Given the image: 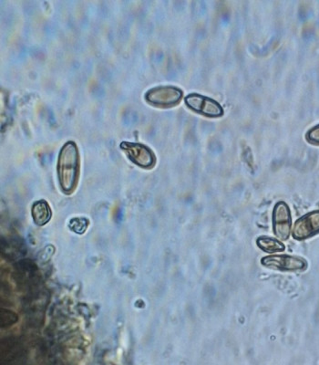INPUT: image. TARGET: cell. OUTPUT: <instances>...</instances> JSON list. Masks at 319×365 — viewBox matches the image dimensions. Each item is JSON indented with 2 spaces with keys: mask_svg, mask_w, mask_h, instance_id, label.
I'll return each instance as SVG.
<instances>
[{
  "mask_svg": "<svg viewBox=\"0 0 319 365\" xmlns=\"http://www.w3.org/2000/svg\"><path fill=\"white\" fill-rule=\"evenodd\" d=\"M120 148L125 152L129 159L140 168L150 169L155 165L156 156L154 151L147 145L140 143L122 142L120 143Z\"/></svg>",
  "mask_w": 319,
  "mask_h": 365,
  "instance_id": "277c9868",
  "label": "cell"
},
{
  "mask_svg": "<svg viewBox=\"0 0 319 365\" xmlns=\"http://www.w3.org/2000/svg\"><path fill=\"white\" fill-rule=\"evenodd\" d=\"M305 139L311 145H319V125L309 130L307 135H305Z\"/></svg>",
  "mask_w": 319,
  "mask_h": 365,
  "instance_id": "8fae6325",
  "label": "cell"
},
{
  "mask_svg": "<svg viewBox=\"0 0 319 365\" xmlns=\"http://www.w3.org/2000/svg\"><path fill=\"white\" fill-rule=\"evenodd\" d=\"M58 182L64 193L71 194L77 187L80 177V153L76 143L68 141L58 154Z\"/></svg>",
  "mask_w": 319,
  "mask_h": 365,
  "instance_id": "6da1fadb",
  "label": "cell"
},
{
  "mask_svg": "<svg viewBox=\"0 0 319 365\" xmlns=\"http://www.w3.org/2000/svg\"><path fill=\"white\" fill-rule=\"evenodd\" d=\"M273 232L279 240H286L291 236L292 217L291 208L285 202L276 203L273 210Z\"/></svg>",
  "mask_w": 319,
  "mask_h": 365,
  "instance_id": "5b68a950",
  "label": "cell"
},
{
  "mask_svg": "<svg viewBox=\"0 0 319 365\" xmlns=\"http://www.w3.org/2000/svg\"><path fill=\"white\" fill-rule=\"evenodd\" d=\"M319 233V210L310 212L296 220L293 227V237L304 240Z\"/></svg>",
  "mask_w": 319,
  "mask_h": 365,
  "instance_id": "52a82bcc",
  "label": "cell"
},
{
  "mask_svg": "<svg viewBox=\"0 0 319 365\" xmlns=\"http://www.w3.org/2000/svg\"><path fill=\"white\" fill-rule=\"evenodd\" d=\"M89 227V220L84 217H76L70 220V227L77 234H83Z\"/></svg>",
  "mask_w": 319,
  "mask_h": 365,
  "instance_id": "30bf717a",
  "label": "cell"
},
{
  "mask_svg": "<svg viewBox=\"0 0 319 365\" xmlns=\"http://www.w3.org/2000/svg\"><path fill=\"white\" fill-rule=\"evenodd\" d=\"M257 246L268 253L282 252L286 250L284 244L273 237H260L256 240Z\"/></svg>",
  "mask_w": 319,
  "mask_h": 365,
  "instance_id": "9c48e42d",
  "label": "cell"
},
{
  "mask_svg": "<svg viewBox=\"0 0 319 365\" xmlns=\"http://www.w3.org/2000/svg\"><path fill=\"white\" fill-rule=\"evenodd\" d=\"M32 217L38 226H44L51 218V210L48 202L43 200L36 201L31 208Z\"/></svg>",
  "mask_w": 319,
  "mask_h": 365,
  "instance_id": "ba28073f",
  "label": "cell"
},
{
  "mask_svg": "<svg viewBox=\"0 0 319 365\" xmlns=\"http://www.w3.org/2000/svg\"><path fill=\"white\" fill-rule=\"evenodd\" d=\"M189 109L210 118H219L224 115V109L219 103L209 97L198 93H190L184 98Z\"/></svg>",
  "mask_w": 319,
  "mask_h": 365,
  "instance_id": "3957f363",
  "label": "cell"
},
{
  "mask_svg": "<svg viewBox=\"0 0 319 365\" xmlns=\"http://www.w3.org/2000/svg\"><path fill=\"white\" fill-rule=\"evenodd\" d=\"M184 96V91L174 86H158L152 88L145 93V100L152 106L172 107L177 106Z\"/></svg>",
  "mask_w": 319,
  "mask_h": 365,
  "instance_id": "7a4b0ae2",
  "label": "cell"
},
{
  "mask_svg": "<svg viewBox=\"0 0 319 365\" xmlns=\"http://www.w3.org/2000/svg\"><path fill=\"white\" fill-rule=\"evenodd\" d=\"M261 263L266 268L280 272H303L308 268V262L302 257L288 255L265 257L262 259Z\"/></svg>",
  "mask_w": 319,
  "mask_h": 365,
  "instance_id": "8992f818",
  "label": "cell"
}]
</instances>
